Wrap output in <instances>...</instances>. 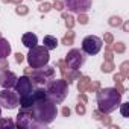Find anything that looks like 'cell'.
Segmentation results:
<instances>
[{
  "label": "cell",
  "instance_id": "1",
  "mask_svg": "<svg viewBox=\"0 0 129 129\" xmlns=\"http://www.w3.org/2000/svg\"><path fill=\"white\" fill-rule=\"evenodd\" d=\"M32 114V117L35 118L37 124H38V129L41 127H46L49 126L55 118H56V114H58V108H56V103H53L52 100H49L47 97L34 103L32 106L27 108Z\"/></svg>",
  "mask_w": 129,
  "mask_h": 129
},
{
  "label": "cell",
  "instance_id": "2",
  "mask_svg": "<svg viewBox=\"0 0 129 129\" xmlns=\"http://www.w3.org/2000/svg\"><path fill=\"white\" fill-rule=\"evenodd\" d=\"M96 100H97L99 111H102L105 114H111L121 103V94L112 87H105V88L100 87L96 91Z\"/></svg>",
  "mask_w": 129,
  "mask_h": 129
},
{
  "label": "cell",
  "instance_id": "3",
  "mask_svg": "<svg viewBox=\"0 0 129 129\" xmlns=\"http://www.w3.org/2000/svg\"><path fill=\"white\" fill-rule=\"evenodd\" d=\"M69 94V84L64 81L62 78L61 79H49L46 82V97L49 100H52L53 103L59 105L66 100Z\"/></svg>",
  "mask_w": 129,
  "mask_h": 129
},
{
  "label": "cell",
  "instance_id": "4",
  "mask_svg": "<svg viewBox=\"0 0 129 129\" xmlns=\"http://www.w3.org/2000/svg\"><path fill=\"white\" fill-rule=\"evenodd\" d=\"M50 61V55H49V50L44 47V46H34L29 49V53H27V62H29V67L32 69H40L46 64H49Z\"/></svg>",
  "mask_w": 129,
  "mask_h": 129
},
{
  "label": "cell",
  "instance_id": "5",
  "mask_svg": "<svg viewBox=\"0 0 129 129\" xmlns=\"http://www.w3.org/2000/svg\"><path fill=\"white\" fill-rule=\"evenodd\" d=\"M20 103V96L11 88H3L0 91V106L5 109H15Z\"/></svg>",
  "mask_w": 129,
  "mask_h": 129
},
{
  "label": "cell",
  "instance_id": "6",
  "mask_svg": "<svg viewBox=\"0 0 129 129\" xmlns=\"http://www.w3.org/2000/svg\"><path fill=\"white\" fill-rule=\"evenodd\" d=\"M66 64H67V69L70 70H79L84 62H85V55L81 49H72L67 55H66Z\"/></svg>",
  "mask_w": 129,
  "mask_h": 129
},
{
  "label": "cell",
  "instance_id": "7",
  "mask_svg": "<svg viewBox=\"0 0 129 129\" xmlns=\"http://www.w3.org/2000/svg\"><path fill=\"white\" fill-rule=\"evenodd\" d=\"M102 46H103L102 38H99L96 35H88V37H85L82 40V52L87 53V55H90V56L97 55L100 52Z\"/></svg>",
  "mask_w": 129,
  "mask_h": 129
},
{
  "label": "cell",
  "instance_id": "8",
  "mask_svg": "<svg viewBox=\"0 0 129 129\" xmlns=\"http://www.w3.org/2000/svg\"><path fill=\"white\" fill-rule=\"evenodd\" d=\"M62 2L64 6L73 14H87L93 6V0H62Z\"/></svg>",
  "mask_w": 129,
  "mask_h": 129
},
{
  "label": "cell",
  "instance_id": "9",
  "mask_svg": "<svg viewBox=\"0 0 129 129\" xmlns=\"http://www.w3.org/2000/svg\"><path fill=\"white\" fill-rule=\"evenodd\" d=\"M15 124L18 127H24V129H38V124H37L35 118L32 117V114L27 108H20V111L17 114Z\"/></svg>",
  "mask_w": 129,
  "mask_h": 129
},
{
  "label": "cell",
  "instance_id": "10",
  "mask_svg": "<svg viewBox=\"0 0 129 129\" xmlns=\"http://www.w3.org/2000/svg\"><path fill=\"white\" fill-rule=\"evenodd\" d=\"M14 88H15V93H17V94L21 97V96H26V94H29V93L34 90V84L30 82L29 76L23 75V76L17 78V82H15Z\"/></svg>",
  "mask_w": 129,
  "mask_h": 129
},
{
  "label": "cell",
  "instance_id": "11",
  "mask_svg": "<svg viewBox=\"0 0 129 129\" xmlns=\"http://www.w3.org/2000/svg\"><path fill=\"white\" fill-rule=\"evenodd\" d=\"M15 82H17V75L14 72L9 70L0 72V87L2 88H14Z\"/></svg>",
  "mask_w": 129,
  "mask_h": 129
},
{
  "label": "cell",
  "instance_id": "12",
  "mask_svg": "<svg viewBox=\"0 0 129 129\" xmlns=\"http://www.w3.org/2000/svg\"><path fill=\"white\" fill-rule=\"evenodd\" d=\"M29 79H30V82H32L34 85H38V87L46 85V82L49 81L40 69H34V70H32V73L29 75Z\"/></svg>",
  "mask_w": 129,
  "mask_h": 129
},
{
  "label": "cell",
  "instance_id": "13",
  "mask_svg": "<svg viewBox=\"0 0 129 129\" xmlns=\"http://www.w3.org/2000/svg\"><path fill=\"white\" fill-rule=\"evenodd\" d=\"M91 117H93L94 120L100 121V123H102L103 126H106V127L112 123V118L109 117V114H105V112H102V111H99V109H94L93 114H91Z\"/></svg>",
  "mask_w": 129,
  "mask_h": 129
},
{
  "label": "cell",
  "instance_id": "14",
  "mask_svg": "<svg viewBox=\"0 0 129 129\" xmlns=\"http://www.w3.org/2000/svg\"><path fill=\"white\" fill-rule=\"evenodd\" d=\"M62 75V79L66 81L69 85H72L75 81H78V78L81 76V72L79 70H70V69H67L64 73H61Z\"/></svg>",
  "mask_w": 129,
  "mask_h": 129
},
{
  "label": "cell",
  "instance_id": "15",
  "mask_svg": "<svg viewBox=\"0 0 129 129\" xmlns=\"http://www.w3.org/2000/svg\"><path fill=\"white\" fill-rule=\"evenodd\" d=\"M21 43H23V46H26L27 49H30V47H34V46L38 44V37L35 34H32V32H26L21 37Z\"/></svg>",
  "mask_w": 129,
  "mask_h": 129
},
{
  "label": "cell",
  "instance_id": "16",
  "mask_svg": "<svg viewBox=\"0 0 129 129\" xmlns=\"http://www.w3.org/2000/svg\"><path fill=\"white\" fill-rule=\"evenodd\" d=\"M11 55V44L8 40H5L3 37H0V59L8 58Z\"/></svg>",
  "mask_w": 129,
  "mask_h": 129
},
{
  "label": "cell",
  "instance_id": "17",
  "mask_svg": "<svg viewBox=\"0 0 129 129\" xmlns=\"http://www.w3.org/2000/svg\"><path fill=\"white\" fill-rule=\"evenodd\" d=\"M90 82H91V78L88 76H79L78 78V91L79 93H87L88 87H90Z\"/></svg>",
  "mask_w": 129,
  "mask_h": 129
},
{
  "label": "cell",
  "instance_id": "18",
  "mask_svg": "<svg viewBox=\"0 0 129 129\" xmlns=\"http://www.w3.org/2000/svg\"><path fill=\"white\" fill-rule=\"evenodd\" d=\"M43 46L47 49V50H55L58 47V40L52 35H46L44 40H43Z\"/></svg>",
  "mask_w": 129,
  "mask_h": 129
},
{
  "label": "cell",
  "instance_id": "19",
  "mask_svg": "<svg viewBox=\"0 0 129 129\" xmlns=\"http://www.w3.org/2000/svg\"><path fill=\"white\" fill-rule=\"evenodd\" d=\"M75 37H76V34L73 32V29H67L66 35H64L62 40H61V43L64 46H73L75 44Z\"/></svg>",
  "mask_w": 129,
  "mask_h": 129
},
{
  "label": "cell",
  "instance_id": "20",
  "mask_svg": "<svg viewBox=\"0 0 129 129\" xmlns=\"http://www.w3.org/2000/svg\"><path fill=\"white\" fill-rule=\"evenodd\" d=\"M114 69H115V66H114L112 61H103L102 66H100V72L105 73V75H106V73H112Z\"/></svg>",
  "mask_w": 129,
  "mask_h": 129
},
{
  "label": "cell",
  "instance_id": "21",
  "mask_svg": "<svg viewBox=\"0 0 129 129\" xmlns=\"http://www.w3.org/2000/svg\"><path fill=\"white\" fill-rule=\"evenodd\" d=\"M17 124L14 123V120L12 118H2L0 117V129H14Z\"/></svg>",
  "mask_w": 129,
  "mask_h": 129
},
{
  "label": "cell",
  "instance_id": "22",
  "mask_svg": "<svg viewBox=\"0 0 129 129\" xmlns=\"http://www.w3.org/2000/svg\"><path fill=\"white\" fill-rule=\"evenodd\" d=\"M121 23H123V18L118 17V15H112V17H109V20H108V24H109L111 27H120Z\"/></svg>",
  "mask_w": 129,
  "mask_h": 129
},
{
  "label": "cell",
  "instance_id": "23",
  "mask_svg": "<svg viewBox=\"0 0 129 129\" xmlns=\"http://www.w3.org/2000/svg\"><path fill=\"white\" fill-rule=\"evenodd\" d=\"M53 9V6H52V3H49V2H40V6H38V11L41 12V14H47V12H50Z\"/></svg>",
  "mask_w": 129,
  "mask_h": 129
},
{
  "label": "cell",
  "instance_id": "24",
  "mask_svg": "<svg viewBox=\"0 0 129 129\" xmlns=\"http://www.w3.org/2000/svg\"><path fill=\"white\" fill-rule=\"evenodd\" d=\"M120 75H121L124 79L129 78V61H123V62L120 64Z\"/></svg>",
  "mask_w": 129,
  "mask_h": 129
},
{
  "label": "cell",
  "instance_id": "25",
  "mask_svg": "<svg viewBox=\"0 0 129 129\" xmlns=\"http://www.w3.org/2000/svg\"><path fill=\"white\" fill-rule=\"evenodd\" d=\"M112 52H115V53H124L126 52V44L123 41L112 43Z\"/></svg>",
  "mask_w": 129,
  "mask_h": 129
},
{
  "label": "cell",
  "instance_id": "26",
  "mask_svg": "<svg viewBox=\"0 0 129 129\" xmlns=\"http://www.w3.org/2000/svg\"><path fill=\"white\" fill-rule=\"evenodd\" d=\"M17 8H15V14L17 15H27L29 14V6H26V5H23V3H20V5H15Z\"/></svg>",
  "mask_w": 129,
  "mask_h": 129
},
{
  "label": "cell",
  "instance_id": "27",
  "mask_svg": "<svg viewBox=\"0 0 129 129\" xmlns=\"http://www.w3.org/2000/svg\"><path fill=\"white\" fill-rule=\"evenodd\" d=\"M64 20H66V27H67V29H73V27H75V24H76V18H75L72 14H69Z\"/></svg>",
  "mask_w": 129,
  "mask_h": 129
},
{
  "label": "cell",
  "instance_id": "28",
  "mask_svg": "<svg viewBox=\"0 0 129 129\" xmlns=\"http://www.w3.org/2000/svg\"><path fill=\"white\" fill-rule=\"evenodd\" d=\"M118 108H120V112H121V115L127 118V117H129V102L120 103V105H118Z\"/></svg>",
  "mask_w": 129,
  "mask_h": 129
},
{
  "label": "cell",
  "instance_id": "29",
  "mask_svg": "<svg viewBox=\"0 0 129 129\" xmlns=\"http://www.w3.org/2000/svg\"><path fill=\"white\" fill-rule=\"evenodd\" d=\"M88 15L87 14H78V18H76V23H79V24H82V26H85V24H88Z\"/></svg>",
  "mask_w": 129,
  "mask_h": 129
},
{
  "label": "cell",
  "instance_id": "30",
  "mask_svg": "<svg viewBox=\"0 0 129 129\" xmlns=\"http://www.w3.org/2000/svg\"><path fill=\"white\" fill-rule=\"evenodd\" d=\"M99 88H100V82H99V81H91L87 91H88V93H96Z\"/></svg>",
  "mask_w": 129,
  "mask_h": 129
},
{
  "label": "cell",
  "instance_id": "31",
  "mask_svg": "<svg viewBox=\"0 0 129 129\" xmlns=\"http://www.w3.org/2000/svg\"><path fill=\"white\" fill-rule=\"evenodd\" d=\"M75 111H76V114H78V115H85V112H87V108H85V103H82V102H79V103L76 105V108H75Z\"/></svg>",
  "mask_w": 129,
  "mask_h": 129
},
{
  "label": "cell",
  "instance_id": "32",
  "mask_svg": "<svg viewBox=\"0 0 129 129\" xmlns=\"http://www.w3.org/2000/svg\"><path fill=\"white\" fill-rule=\"evenodd\" d=\"M102 41H103L105 44H112V43H114V35H112L111 32H105Z\"/></svg>",
  "mask_w": 129,
  "mask_h": 129
},
{
  "label": "cell",
  "instance_id": "33",
  "mask_svg": "<svg viewBox=\"0 0 129 129\" xmlns=\"http://www.w3.org/2000/svg\"><path fill=\"white\" fill-rule=\"evenodd\" d=\"M52 6H53V9H56V11H62L64 8V2L62 0H53V3H52Z\"/></svg>",
  "mask_w": 129,
  "mask_h": 129
},
{
  "label": "cell",
  "instance_id": "34",
  "mask_svg": "<svg viewBox=\"0 0 129 129\" xmlns=\"http://www.w3.org/2000/svg\"><path fill=\"white\" fill-rule=\"evenodd\" d=\"M56 67L59 69L61 73H64V72L67 70V64H66V61H64V59H59V61H56Z\"/></svg>",
  "mask_w": 129,
  "mask_h": 129
},
{
  "label": "cell",
  "instance_id": "35",
  "mask_svg": "<svg viewBox=\"0 0 129 129\" xmlns=\"http://www.w3.org/2000/svg\"><path fill=\"white\" fill-rule=\"evenodd\" d=\"M8 69H9V62H8V59H6V58L0 59V72L8 70Z\"/></svg>",
  "mask_w": 129,
  "mask_h": 129
},
{
  "label": "cell",
  "instance_id": "36",
  "mask_svg": "<svg viewBox=\"0 0 129 129\" xmlns=\"http://www.w3.org/2000/svg\"><path fill=\"white\" fill-rule=\"evenodd\" d=\"M103 58H105V61H112V59H114V52L105 49V55H103Z\"/></svg>",
  "mask_w": 129,
  "mask_h": 129
},
{
  "label": "cell",
  "instance_id": "37",
  "mask_svg": "<svg viewBox=\"0 0 129 129\" xmlns=\"http://www.w3.org/2000/svg\"><path fill=\"white\" fill-rule=\"evenodd\" d=\"M114 88H115L120 94H124V93H126V88L123 87V82H115V87H114Z\"/></svg>",
  "mask_w": 129,
  "mask_h": 129
},
{
  "label": "cell",
  "instance_id": "38",
  "mask_svg": "<svg viewBox=\"0 0 129 129\" xmlns=\"http://www.w3.org/2000/svg\"><path fill=\"white\" fill-rule=\"evenodd\" d=\"M78 102H82V103H88V96L85 93H79L78 94Z\"/></svg>",
  "mask_w": 129,
  "mask_h": 129
},
{
  "label": "cell",
  "instance_id": "39",
  "mask_svg": "<svg viewBox=\"0 0 129 129\" xmlns=\"http://www.w3.org/2000/svg\"><path fill=\"white\" fill-rule=\"evenodd\" d=\"M61 114H62V117H70V115H72V109H70L69 106H64V108L61 109Z\"/></svg>",
  "mask_w": 129,
  "mask_h": 129
},
{
  "label": "cell",
  "instance_id": "40",
  "mask_svg": "<svg viewBox=\"0 0 129 129\" xmlns=\"http://www.w3.org/2000/svg\"><path fill=\"white\" fill-rule=\"evenodd\" d=\"M14 56H15V62H17V64H21V62L24 61V55H23V53H20V52H18V53H15Z\"/></svg>",
  "mask_w": 129,
  "mask_h": 129
},
{
  "label": "cell",
  "instance_id": "41",
  "mask_svg": "<svg viewBox=\"0 0 129 129\" xmlns=\"http://www.w3.org/2000/svg\"><path fill=\"white\" fill-rule=\"evenodd\" d=\"M112 81H114V82H123V81H124V78H123L120 73H115V75L112 76Z\"/></svg>",
  "mask_w": 129,
  "mask_h": 129
},
{
  "label": "cell",
  "instance_id": "42",
  "mask_svg": "<svg viewBox=\"0 0 129 129\" xmlns=\"http://www.w3.org/2000/svg\"><path fill=\"white\" fill-rule=\"evenodd\" d=\"M121 29H123V32H127V30H129V21H127V20H124V21L121 23Z\"/></svg>",
  "mask_w": 129,
  "mask_h": 129
},
{
  "label": "cell",
  "instance_id": "43",
  "mask_svg": "<svg viewBox=\"0 0 129 129\" xmlns=\"http://www.w3.org/2000/svg\"><path fill=\"white\" fill-rule=\"evenodd\" d=\"M32 70H34L32 67H27V69H24V75H26V76H29V75L32 73Z\"/></svg>",
  "mask_w": 129,
  "mask_h": 129
},
{
  "label": "cell",
  "instance_id": "44",
  "mask_svg": "<svg viewBox=\"0 0 129 129\" xmlns=\"http://www.w3.org/2000/svg\"><path fill=\"white\" fill-rule=\"evenodd\" d=\"M11 3H14V5H20V3H23V0H11Z\"/></svg>",
  "mask_w": 129,
  "mask_h": 129
},
{
  "label": "cell",
  "instance_id": "45",
  "mask_svg": "<svg viewBox=\"0 0 129 129\" xmlns=\"http://www.w3.org/2000/svg\"><path fill=\"white\" fill-rule=\"evenodd\" d=\"M2 2H3V3L6 5V3H11V0H2Z\"/></svg>",
  "mask_w": 129,
  "mask_h": 129
},
{
  "label": "cell",
  "instance_id": "46",
  "mask_svg": "<svg viewBox=\"0 0 129 129\" xmlns=\"http://www.w3.org/2000/svg\"><path fill=\"white\" fill-rule=\"evenodd\" d=\"M0 117H2V106H0Z\"/></svg>",
  "mask_w": 129,
  "mask_h": 129
},
{
  "label": "cell",
  "instance_id": "47",
  "mask_svg": "<svg viewBox=\"0 0 129 129\" xmlns=\"http://www.w3.org/2000/svg\"><path fill=\"white\" fill-rule=\"evenodd\" d=\"M0 37H2V32H0Z\"/></svg>",
  "mask_w": 129,
  "mask_h": 129
},
{
  "label": "cell",
  "instance_id": "48",
  "mask_svg": "<svg viewBox=\"0 0 129 129\" xmlns=\"http://www.w3.org/2000/svg\"><path fill=\"white\" fill-rule=\"evenodd\" d=\"M38 2H43V0H38Z\"/></svg>",
  "mask_w": 129,
  "mask_h": 129
}]
</instances>
